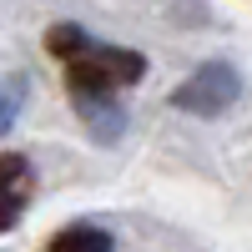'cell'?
Segmentation results:
<instances>
[{
  "instance_id": "1",
  "label": "cell",
  "mask_w": 252,
  "mask_h": 252,
  "mask_svg": "<svg viewBox=\"0 0 252 252\" xmlns=\"http://www.w3.org/2000/svg\"><path fill=\"white\" fill-rule=\"evenodd\" d=\"M46 46H51L56 61H66V81H71V96H76L81 116H86L101 136H111L121 126L116 91L141 76V56L121 51V46H96V40H86L76 26H56L46 35Z\"/></svg>"
},
{
  "instance_id": "2",
  "label": "cell",
  "mask_w": 252,
  "mask_h": 252,
  "mask_svg": "<svg viewBox=\"0 0 252 252\" xmlns=\"http://www.w3.org/2000/svg\"><path fill=\"white\" fill-rule=\"evenodd\" d=\"M35 192V172L31 161L20 152H5L0 157V232H10V227L20 222V212H26V202Z\"/></svg>"
},
{
  "instance_id": "3",
  "label": "cell",
  "mask_w": 252,
  "mask_h": 252,
  "mask_svg": "<svg viewBox=\"0 0 252 252\" xmlns=\"http://www.w3.org/2000/svg\"><path fill=\"white\" fill-rule=\"evenodd\" d=\"M227 101H232V71H222V66L202 71L192 86L177 91V106H187V111H217Z\"/></svg>"
},
{
  "instance_id": "4",
  "label": "cell",
  "mask_w": 252,
  "mask_h": 252,
  "mask_svg": "<svg viewBox=\"0 0 252 252\" xmlns=\"http://www.w3.org/2000/svg\"><path fill=\"white\" fill-rule=\"evenodd\" d=\"M46 252H111V237L101 227H91V222H76L66 232H56Z\"/></svg>"
},
{
  "instance_id": "5",
  "label": "cell",
  "mask_w": 252,
  "mask_h": 252,
  "mask_svg": "<svg viewBox=\"0 0 252 252\" xmlns=\"http://www.w3.org/2000/svg\"><path fill=\"white\" fill-rule=\"evenodd\" d=\"M10 116H15V101H10V96H0V131L10 126Z\"/></svg>"
}]
</instances>
